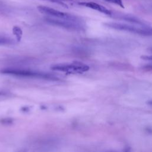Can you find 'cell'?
<instances>
[{
    "label": "cell",
    "instance_id": "cell-14",
    "mask_svg": "<svg viewBox=\"0 0 152 152\" xmlns=\"http://www.w3.org/2000/svg\"><path fill=\"white\" fill-rule=\"evenodd\" d=\"M150 51L152 52V48H151V49H150Z\"/></svg>",
    "mask_w": 152,
    "mask_h": 152
},
{
    "label": "cell",
    "instance_id": "cell-13",
    "mask_svg": "<svg viewBox=\"0 0 152 152\" xmlns=\"http://www.w3.org/2000/svg\"><path fill=\"white\" fill-rule=\"evenodd\" d=\"M2 95H6V94L4 93V92H0V96H2Z\"/></svg>",
    "mask_w": 152,
    "mask_h": 152
},
{
    "label": "cell",
    "instance_id": "cell-10",
    "mask_svg": "<svg viewBox=\"0 0 152 152\" xmlns=\"http://www.w3.org/2000/svg\"><path fill=\"white\" fill-rule=\"evenodd\" d=\"M11 40L8 38L0 37V44H10L11 43Z\"/></svg>",
    "mask_w": 152,
    "mask_h": 152
},
{
    "label": "cell",
    "instance_id": "cell-3",
    "mask_svg": "<svg viewBox=\"0 0 152 152\" xmlns=\"http://www.w3.org/2000/svg\"><path fill=\"white\" fill-rule=\"evenodd\" d=\"M55 71H59L69 74H81L89 70V66L81 62H73L70 64H58L51 66Z\"/></svg>",
    "mask_w": 152,
    "mask_h": 152
},
{
    "label": "cell",
    "instance_id": "cell-9",
    "mask_svg": "<svg viewBox=\"0 0 152 152\" xmlns=\"http://www.w3.org/2000/svg\"><path fill=\"white\" fill-rule=\"evenodd\" d=\"M46 1H50V2H54V3H57L58 4H60L61 5H63L64 7H67L68 6L64 2H62V1H72V0H46Z\"/></svg>",
    "mask_w": 152,
    "mask_h": 152
},
{
    "label": "cell",
    "instance_id": "cell-7",
    "mask_svg": "<svg viewBox=\"0 0 152 152\" xmlns=\"http://www.w3.org/2000/svg\"><path fill=\"white\" fill-rule=\"evenodd\" d=\"M104 1L110 2V3H112V4H115L121 7L122 8H124V4H123V2L122 0H104Z\"/></svg>",
    "mask_w": 152,
    "mask_h": 152
},
{
    "label": "cell",
    "instance_id": "cell-1",
    "mask_svg": "<svg viewBox=\"0 0 152 152\" xmlns=\"http://www.w3.org/2000/svg\"><path fill=\"white\" fill-rule=\"evenodd\" d=\"M1 73L4 74L11 75L17 77H30V78H38L50 80H58L59 78L55 75L45 73L43 72H39L31 70L26 69H11L6 68L2 69L0 71Z\"/></svg>",
    "mask_w": 152,
    "mask_h": 152
},
{
    "label": "cell",
    "instance_id": "cell-11",
    "mask_svg": "<svg viewBox=\"0 0 152 152\" xmlns=\"http://www.w3.org/2000/svg\"><path fill=\"white\" fill-rule=\"evenodd\" d=\"M141 58L144 60L151 61H152V56H147V55H142L141 56Z\"/></svg>",
    "mask_w": 152,
    "mask_h": 152
},
{
    "label": "cell",
    "instance_id": "cell-6",
    "mask_svg": "<svg viewBox=\"0 0 152 152\" xmlns=\"http://www.w3.org/2000/svg\"><path fill=\"white\" fill-rule=\"evenodd\" d=\"M78 5L93 9L94 10L98 11L109 16H111L112 13V11H110L109 10L106 8L105 7L94 2H80L78 3Z\"/></svg>",
    "mask_w": 152,
    "mask_h": 152
},
{
    "label": "cell",
    "instance_id": "cell-8",
    "mask_svg": "<svg viewBox=\"0 0 152 152\" xmlns=\"http://www.w3.org/2000/svg\"><path fill=\"white\" fill-rule=\"evenodd\" d=\"M13 32L15 34L17 35V37H20L22 34V31L20 29V28L18 27H17V26H15L13 28Z\"/></svg>",
    "mask_w": 152,
    "mask_h": 152
},
{
    "label": "cell",
    "instance_id": "cell-4",
    "mask_svg": "<svg viewBox=\"0 0 152 152\" xmlns=\"http://www.w3.org/2000/svg\"><path fill=\"white\" fill-rule=\"evenodd\" d=\"M37 10L40 13L50 16V17H55L56 18H58V19L68 20V21H71L74 22H77V23H81L80 20L75 16L56 10L55 9H53L46 6L39 5V6H37Z\"/></svg>",
    "mask_w": 152,
    "mask_h": 152
},
{
    "label": "cell",
    "instance_id": "cell-2",
    "mask_svg": "<svg viewBox=\"0 0 152 152\" xmlns=\"http://www.w3.org/2000/svg\"><path fill=\"white\" fill-rule=\"evenodd\" d=\"M105 26L116 30L126 31L144 36H152V28L145 27L144 26H142V27H138L128 24L113 22L105 23Z\"/></svg>",
    "mask_w": 152,
    "mask_h": 152
},
{
    "label": "cell",
    "instance_id": "cell-5",
    "mask_svg": "<svg viewBox=\"0 0 152 152\" xmlns=\"http://www.w3.org/2000/svg\"><path fill=\"white\" fill-rule=\"evenodd\" d=\"M46 21L51 24L57 25V26L63 27L69 29L80 30L83 28L81 23H77V22H74V21H68V20H61L58 18H46Z\"/></svg>",
    "mask_w": 152,
    "mask_h": 152
},
{
    "label": "cell",
    "instance_id": "cell-12",
    "mask_svg": "<svg viewBox=\"0 0 152 152\" xmlns=\"http://www.w3.org/2000/svg\"><path fill=\"white\" fill-rule=\"evenodd\" d=\"M146 103H147V104H148V105L152 106V99H151V100L147 101V102H146Z\"/></svg>",
    "mask_w": 152,
    "mask_h": 152
}]
</instances>
